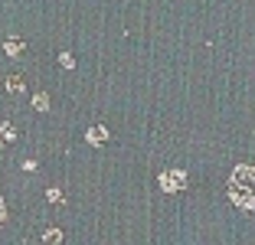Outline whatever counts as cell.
<instances>
[{"mask_svg": "<svg viewBox=\"0 0 255 245\" xmlns=\"http://www.w3.org/2000/svg\"><path fill=\"white\" fill-rule=\"evenodd\" d=\"M59 66H62V69H75V59H72V52H59Z\"/></svg>", "mask_w": 255, "mask_h": 245, "instance_id": "cell-10", "label": "cell"}, {"mask_svg": "<svg viewBox=\"0 0 255 245\" xmlns=\"http://www.w3.org/2000/svg\"><path fill=\"white\" fill-rule=\"evenodd\" d=\"M43 242H46V245H59V242H62V232H59V229H46V232H43Z\"/></svg>", "mask_w": 255, "mask_h": 245, "instance_id": "cell-7", "label": "cell"}, {"mask_svg": "<svg viewBox=\"0 0 255 245\" xmlns=\"http://www.w3.org/2000/svg\"><path fill=\"white\" fill-rule=\"evenodd\" d=\"M3 49H7V56H20V52H23V39L20 36H10L7 43H3Z\"/></svg>", "mask_w": 255, "mask_h": 245, "instance_id": "cell-5", "label": "cell"}, {"mask_svg": "<svg viewBox=\"0 0 255 245\" xmlns=\"http://www.w3.org/2000/svg\"><path fill=\"white\" fill-rule=\"evenodd\" d=\"M108 137H112V134H108V127H105V124H92L89 131H85V141H89L92 147H102Z\"/></svg>", "mask_w": 255, "mask_h": 245, "instance_id": "cell-3", "label": "cell"}, {"mask_svg": "<svg viewBox=\"0 0 255 245\" xmlns=\"http://www.w3.org/2000/svg\"><path fill=\"white\" fill-rule=\"evenodd\" d=\"M46 196H49V203H56V206H59V203H66V196H62V190H46Z\"/></svg>", "mask_w": 255, "mask_h": 245, "instance_id": "cell-9", "label": "cell"}, {"mask_svg": "<svg viewBox=\"0 0 255 245\" xmlns=\"http://www.w3.org/2000/svg\"><path fill=\"white\" fill-rule=\"evenodd\" d=\"M16 141V127L10 121H0V147H10Z\"/></svg>", "mask_w": 255, "mask_h": 245, "instance_id": "cell-4", "label": "cell"}, {"mask_svg": "<svg viewBox=\"0 0 255 245\" xmlns=\"http://www.w3.org/2000/svg\"><path fill=\"white\" fill-rule=\"evenodd\" d=\"M33 108H36V112H46V108H49V95H46V92H36V95H33Z\"/></svg>", "mask_w": 255, "mask_h": 245, "instance_id": "cell-6", "label": "cell"}, {"mask_svg": "<svg viewBox=\"0 0 255 245\" xmlns=\"http://www.w3.org/2000/svg\"><path fill=\"white\" fill-rule=\"evenodd\" d=\"M3 219H7V203L0 200V223H3Z\"/></svg>", "mask_w": 255, "mask_h": 245, "instance_id": "cell-11", "label": "cell"}, {"mask_svg": "<svg viewBox=\"0 0 255 245\" xmlns=\"http://www.w3.org/2000/svg\"><path fill=\"white\" fill-rule=\"evenodd\" d=\"M229 200L255 213V163H239L229 177Z\"/></svg>", "mask_w": 255, "mask_h": 245, "instance_id": "cell-1", "label": "cell"}, {"mask_svg": "<svg viewBox=\"0 0 255 245\" xmlns=\"http://www.w3.org/2000/svg\"><path fill=\"white\" fill-rule=\"evenodd\" d=\"M7 92H13V95L23 92V79H20V75H10V79H7Z\"/></svg>", "mask_w": 255, "mask_h": 245, "instance_id": "cell-8", "label": "cell"}, {"mask_svg": "<svg viewBox=\"0 0 255 245\" xmlns=\"http://www.w3.org/2000/svg\"><path fill=\"white\" fill-rule=\"evenodd\" d=\"M183 186H187V173L183 170H164L160 173V190H164V193H177Z\"/></svg>", "mask_w": 255, "mask_h": 245, "instance_id": "cell-2", "label": "cell"}]
</instances>
